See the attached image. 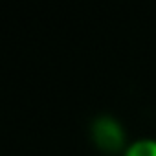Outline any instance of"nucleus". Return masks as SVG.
Returning <instances> with one entry per match:
<instances>
[{"instance_id": "nucleus-1", "label": "nucleus", "mask_w": 156, "mask_h": 156, "mask_svg": "<svg viewBox=\"0 0 156 156\" xmlns=\"http://www.w3.org/2000/svg\"><path fill=\"white\" fill-rule=\"evenodd\" d=\"M90 136L94 145L107 152V154H116V152H125L127 151V132L123 125L114 118V116H98L92 121L90 127Z\"/></svg>"}, {"instance_id": "nucleus-2", "label": "nucleus", "mask_w": 156, "mask_h": 156, "mask_svg": "<svg viewBox=\"0 0 156 156\" xmlns=\"http://www.w3.org/2000/svg\"><path fill=\"white\" fill-rule=\"evenodd\" d=\"M123 156H156V140L154 138H141L132 141Z\"/></svg>"}]
</instances>
